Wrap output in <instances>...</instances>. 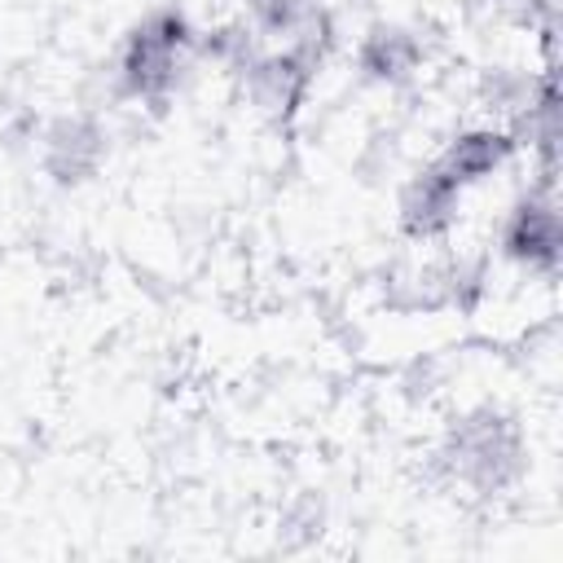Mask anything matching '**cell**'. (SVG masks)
I'll return each mask as SVG.
<instances>
[{
    "label": "cell",
    "instance_id": "1",
    "mask_svg": "<svg viewBox=\"0 0 563 563\" xmlns=\"http://www.w3.org/2000/svg\"><path fill=\"white\" fill-rule=\"evenodd\" d=\"M435 471L444 484L466 488L475 497L510 493L528 471V440L519 422L493 405L457 413L440 444H435Z\"/></svg>",
    "mask_w": 563,
    "mask_h": 563
},
{
    "label": "cell",
    "instance_id": "2",
    "mask_svg": "<svg viewBox=\"0 0 563 563\" xmlns=\"http://www.w3.org/2000/svg\"><path fill=\"white\" fill-rule=\"evenodd\" d=\"M194 22L176 4L150 9L119 44L114 57V92L141 106H167V97L180 88L189 57H194Z\"/></svg>",
    "mask_w": 563,
    "mask_h": 563
},
{
    "label": "cell",
    "instance_id": "3",
    "mask_svg": "<svg viewBox=\"0 0 563 563\" xmlns=\"http://www.w3.org/2000/svg\"><path fill=\"white\" fill-rule=\"evenodd\" d=\"M497 251L519 264L532 277H554L563 260V220H559V198L545 185H532L519 194L497 229Z\"/></svg>",
    "mask_w": 563,
    "mask_h": 563
},
{
    "label": "cell",
    "instance_id": "4",
    "mask_svg": "<svg viewBox=\"0 0 563 563\" xmlns=\"http://www.w3.org/2000/svg\"><path fill=\"white\" fill-rule=\"evenodd\" d=\"M317 57H308V53H299V48H290V44H282V48H260L246 66H242V92H246V101L255 106V114L260 119H268L273 128H286L299 110H303V101H308V88H312V79H317Z\"/></svg>",
    "mask_w": 563,
    "mask_h": 563
},
{
    "label": "cell",
    "instance_id": "5",
    "mask_svg": "<svg viewBox=\"0 0 563 563\" xmlns=\"http://www.w3.org/2000/svg\"><path fill=\"white\" fill-rule=\"evenodd\" d=\"M110 158V132L97 114L75 110V114H57L44 132H40V167L53 185L75 189L88 185L101 163Z\"/></svg>",
    "mask_w": 563,
    "mask_h": 563
},
{
    "label": "cell",
    "instance_id": "6",
    "mask_svg": "<svg viewBox=\"0 0 563 563\" xmlns=\"http://www.w3.org/2000/svg\"><path fill=\"white\" fill-rule=\"evenodd\" d=\"M462 216V185L431 158L422 163L396 198V220L409 242H440Z\"/></svg>",
    "mask_w": 563,
    "mask_h": 563
},
{
    "label": "cell",
    "instance_id": "7",
    "mask_svg": "<svg viewBox=\"0 0 563 563\" xmlns=\"http://www.w3.org/2000/svg\"><path fill=\"white\" fill-rule=\"evenodd\" d=\"M422 66H427V44L405 22H374L356 40V70L369 84L405 88V84H413L422 75Z\"/></svg>",
    "mask_w": 563,
    "mask_h": 563
},
{
    "label": "cell",
    "instance_id": "8",
    "mask_svg": "<svg viewBox=\"0 0 563 563\" xmlns=\"http://www.w3.org/2000/svg\"><path fill=\"white\" fill-rule=\"evenodd\" d=\"M515 158V136L501 128V123H475V128H462L449 136V145L435 154V163L466 189V185H479L488 176H497L506 163Z\"/></svg>",
    "mask_w": 563,
    "mask_h": 563
},
{
    "label": "cell",
    "instance_id": "9",
    "mask_svg": "<svg viewBox=\"0 0 563 563\" xmlns=\"http://www.w3.org/2000/svg\"><path fill=\"white\" fill-rule=\"evenodd\" d=\"M387 303L400 312H435L449 308V255H427V260H400L387 273L383 286Z\"/></svg>",
    "mask_w": 563,
    "mask_h": 563
},
{
    "label": "cell",
    "instance_id": "10",
    "mask_svg": "<svg viewBox=\"0 0 563 563\" xmlns=\"http://www.w3.org/2000/svg\"><path fill=\"white\" fill-rule=\"evenodd\" d=\"M532 88H537V75L532 70H519V66H488L479 75V106L488 114L501 119V128L532 101Z\"/></svg>",
    "mask_w": 563,
    "mask_h": 563
},
{
    "label": "cell",
    "instance_id": "11",
    "mask_svg": "<svg viewBox=\"0 0 563 563\" xmlns=\"http://www.w3.org/2000/svg\"><path fill=\"white\" fill-rule=\"evenodd\" d=\"M321 4L317 0H242V22L260 35V40H290Z\"/></svg>",
    "mask_w": 563,
    "mask_h": 563
},
{
    "label": "cell",
    "instance_id": "12",
    "mask_svg": "<svg viewBox=\"0 0 563 563\" xmlns=\"http://www.w3.org/2000/svg\"><path fill=\"white\" fill-rule=\"evenodd\" d=\"M321 528H325V501H321L317 493L290 497L286 510H282V523H277V532H282L290 545H303V541L321 537Z\"/></svg>",
    "mask_w": 563,
    "mask_h": 563
}]
</instances>
